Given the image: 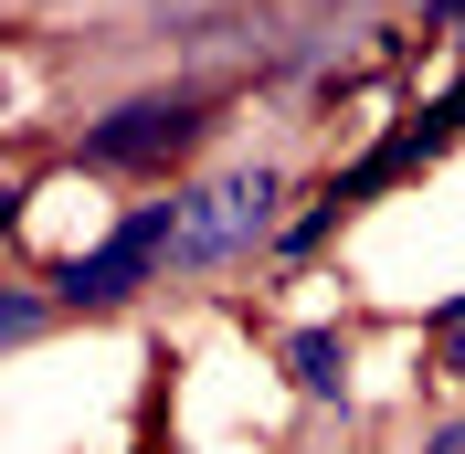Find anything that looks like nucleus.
<instances>
[{"instance_id": "nucleus-6", "label": "nucleus", "mask_w": 465, "mask_h": 454, "mask_svg": "<svg viewBox=\"0 0 465 454\" xmlns=\"http://www.w3.org/2000/svg\"><path fill=\"white\" fill-rule=\"evenodd\" d=\"M423 380H444V391L465 401V285L423 307Z\"/></svg>"}, {"instance_id": "nucleus-7", "label": "nucleus", "mask_w": 465, "mask_h": 454, "mask_svg": "<svg viewBox=\"0 0 465 454\" xmlns=\"http://www.w3.org/2000/svg\"><path fill=\"white\" fill-rule=\"evenodd\" d=\"M412 454H465V401H455V412H434V423L412 433Z\"/></svg>"}, {"instance_id": "nucleus-5", "label": "nucleus", "mask_w": 465, "mask_h": 454, "mask_svg": "<svg viewBox=\"0 0 465 454\" xmlns=\"http://www.w3.org/2000/svg\"><path fill=\"white\" fill-rule=\"evenodd\" d=\"M54 328H64V307H54V285H43V275L0 285V360H32Z\"/></svg>"}, {"instance_id": "nucleus-8", "label": "nucleus", "mask_w": 465, "mask_h": 454, "mask_svg": "<svg viewBox=\"0 0 465 454\" xmlns=\"http://www.w3.org/2000/svg\"><path fill=\"white\" fill-rule=\"evenodd\" d=\"M138 11H191V0H138Z\"/></svg>"}, {"instance_id": "nucleus-1", "label": "nucleus", "mask_w": 465, "mask_h": 454, "mask_svg": "<svg viewBox=\"0 0 465 454\" xmlns=\"http://www.w3.org/2000/svg\"><path fill=\"white\" fill-rule=\"evenodd\" d=\"M223 127H232L223 74H159V85H127L95 116H74L64 170L74 180H127V191H191Z\"/></svg>"}, {"instance_id": "nucleus-4", "label": "nucleus", "mask_w": 465, "mask_h": 454, "mask_svg": "<svg viewBox=\"0 0 465 454\" xmlns=\"http://www.w3.org/2000/svg\"><path fill=\"white\" fill-rule=\"evenodd\" d=\"M275 370H286V391L307 401V412H360V328L349 317H296V328H275Z\"/></svg>"}, {"instance_id": "nucleus-2", "label": "nucleus", "mask_w": 465, "mask_h": 454, "mask_svg": "<svg viewBox=\"0 0 465 454\" xmlns=\"http://www.w3.org/2000/svg\"><path fill=\"white\" fill-rule=\"evenodd\" d=\"M296 222V170L286 159H212L180 191V254L170 285H223L243 264H275V232Z\"/></svg>"}, {"instance_id": "nucleus-3", "label": "nucleus", "mask_w": 465, "mask_h": 454, "mask_svg": "<svg viewBox=\"0 0 465 454\" xmlns=\"http://www.w3.org/2000/svg\"><path fill=\"white\" fill-rule=\"evenodd\" d=\"M170 254H180V191L159 201H127L95 243H74L64 264H43V285H54V307L74 317V328H106V317H127L148 296V285H170Z\"/></svg>"}]
</instances>
